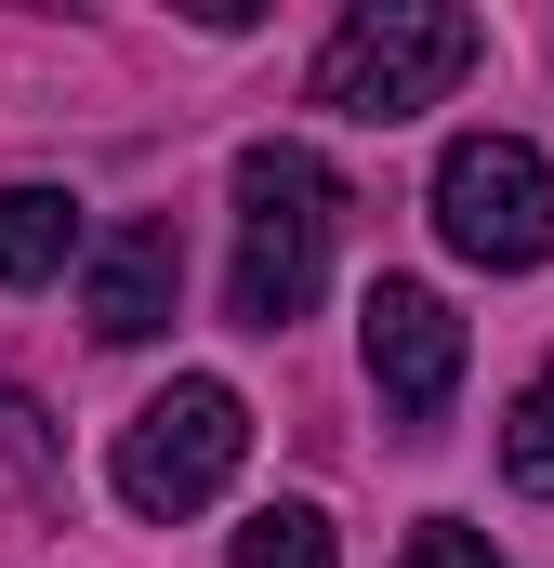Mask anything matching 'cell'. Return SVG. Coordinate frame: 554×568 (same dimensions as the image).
<instances>
[{"label": "cell", "instance_id": "obj_1", "mask_svg": "<svg viewBox=\"0 0 554 568\" xmlns=\"http://www.w3.org/2000/svg\"><path fill=\"white\" fill-rule=\"evenodd\" d=\"M330 225H343V185L317 145H238V278L225 317L238 331H290L317 278H330Z\"/></svg>", "mask_w": 554, "mask_h": 568}, {"label": "cell", "instance_id": "obj_2", "mask_svg": "<svg viewBox=\"0 0 554 568\" xmlns=\"http://www.w3.org/2000/svg\"><path fill=\"white\" fill-rule=\"evenodd\" d=\"M462 67H475V13H449V0H370V13L330 27V53H317V106L397 133V120H422V106H449Z\"/></svg>", "mask_w": 554, "mask_h": 568}, {"label": "cell", "instance_id": "obj_3", "mask_svg": "<svg viewBox=\"0 0 554 568\" xmlns=\"http://www.w3.org/2000/svg\"><path fill=\"white\" fill-rule=\"evenodd\" d=\"M252 463V397L238 384H212V371H185L172 397H145L120 449H106V489L133 503V516H198V503H225V476Z\"/></svg>", "mask_w": 554, "mask_h": 568}, {"label": "cell", "instance_id": "obj_4", "mask_svg": "<svg viewBox=\"0 0 554 568\" xmlns=\"http://www.w3.org/2000/svg\"><path fill=\"white\" fill-rule=\"evenodd\" d=\"M435 239H449L462 265H489V278H529V265L554 252V172H542V145L449 133V159H435Z\"/></svg>", "mask_w": 554, "mask_h": 568}, {"label": "cell", "instance_id": "obj_5", "mask_svg": "<svg viewBox=\"0 0 554 568\" xmlns=\"http://www.w3.org/2000/svg\"><path fill=\"white\" fill-rule=\"evenodd\" d=\"M357 344H370V397H383V424H410V436L449 424V397H462V317H449V291L370 278Z\"/></svg>", "mask_w": 554, "mask_h": 568}, {"label": "cell", "instance_id": "obj_6", "mask_svg": "<svg viewBox=\"0 0 554 568\" xmlns=\"http://www.w3.org/2000/svg\"><path fill=\"white\" fill-rule=\"evenodd\" d=\"M172 291H185V239L172 225H106L93 265H80V317L106 344H145V331H172Z\"/></svg>", "mask_w": 554, "mask_h": 568}, {"label": "cell", "instance_id": "obj_7", "mask_svg": "<svg viewBox=\"0 0 554 568\" xmlns=\"http://www.w3.org/2000/svg\"><path fill=\"white\" fill-rule=\"evenodd\" d=\"M66 252H80V199L66 185H0V291L53 278Z\"/></svg>", "mask_w": 554, "mask_h": 568}, {"label": "cell", "instance_id": "obj_8", "mask_svg": "<svg viewBox=\"0 0 554 568\" xmlns=\"http://www.w3.org/2000/svg\"><path fill=\"white\" fill-rule=\"evenodd\" d=\"M66 489V449H53V424H40V397L27 384H0V503L13 516H40Z\"/></svg>", "mask_w": 554, "mask_h": 568}, {"label": "cell", "instance_id": "obj_9", "mask_svg": "<svg viewBox=\"0 0 554 568\" xmlns=\"http://www.w3.org/2000/svg\"><path fill=\"white\" fill-rule=\"evenodd\" d=\"M225 568H343V542H330V516H317V503H265V516H238Z\"/></svg>", "mask_w": 554, "mask_h": 568}, {"label": "cell", "instance_id": "obj_10", "mask_svg": "<svg viewBox=\"0 0 554 568\" xmlns=\"http://www.w3.org/2000/svg\"><path fill=\"white\" fill-rule=\"evenodd\" d=\"M502 476H515L529 503H554V371L515 397V424H502Z\"/></svg>", "mask_w": 554, "mask_h": 568}, {"label": "cell", "instance_id": "obj_11", "mask_svg": "<svg viewBox=\"0 0 554 568\" xmlns=\"http://www.w3.org/2000/svg\"><path fill=\"white\" fill-rule=\"evenodd\" d=\"M397 568H502V556H489V529H462V516H422Z\"/></svg>", "mask_w": 554, "mask_h": 568}]
</instances>
